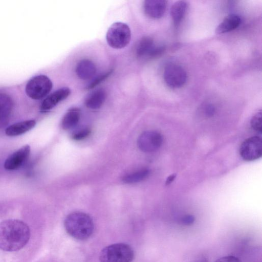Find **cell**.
Segmentation results:
<instances>
[{
    "label": "cell",
    "instance_id": "cell-1",
    "mask_svg": "<svg viewBox=\"0 0 262 262\" xmlns=\"http://www.w3.org/2000/svg\"><path fill=\"white\" fill-rule=\"evenodd\" d=\"M30 237V228L21 221L9 219L0 223V249L2 250H19L27 245Z\"/></svg>",
    "mask_w": 262,
    "mask_h": 262
},
{
    "label": "cell",
    "instance_id": "cell-2",
    "mask_svg": "<svg viewBox=\"0 0 262 262\" xmlns=\"http://www.w3.org/2000/svg\"><path fill=\"white\" fill-rule=\"evenodd\" d=\"M64 227L68 234L80 241L90 238L94 230V224L91 217L80 211L69 214L64 220Z\"/></svg>",
    "mask_w": 262,
    "mask_h": 262
},
{
    "label": "cell",
    "instance_id": "cell-3",
    "mask_svg": "<svg viewBox=\"0 0 262 262\" xmlns=\"http://www.w3.org/2000/svg\"><path fill=\"white\" fill-rule=\"evenodd\" d=\"M134 258L133 248L125 243H116L108 245L101 251L100 262H132Z\"/></svg>",
    "mask_w": 262,
    "mask_h": 262
},
{
    "label": "cell",
    "instance_id": "cell-4",
    "mask_svg": "<svg viewBox=\"0 0 262 262\" xmlns=\"http://www.w3.org/2000/svg\"><path fill=\"white\" fill-rule=\"evenodd\" d=\"M108 45L114 49L126 47L131 39V31L128 25L121 22L113 24L108 28L106 35Z\"/></svg>",
    "mask_w": 262,
    "mask_h": 262
},
{
    "label": "cell",
    "instance_id": "cell-5",
    "mask_svg": "<svg viewBox=\"0 0 262 262\" xmlns=\"http://www.w3.org/2000/svg\"><path fill=\"white\" fill-rule=\"evenodd\" d=\"M51 80L47 76L39 75L32 78L27 83L25 91L31 99L39 100L45 97L52 89Z\"/></svg>",
    "mask_w": 262,
    "mask_h": 262
},
{
    "label": "cell",
    "instance_id": "cell-6",
    "mask_svg": "<svg viewBox=\"0 0 262 262\" xmlns=\"http://www.w3.org/2000/svg\"><path fill=\"white\" fill-rule=\"evenodd\" d=\"M239 154L242 159L246 161L260 158L262 155L261 138L253 136L245 140L241 145Z\"/></svg>",
    "mask_w": 262,
    "mask_h": 262
},
{
    "label": "cell",
    "instance_id": "cell-7",
    "mask_svg": "<svg viewBox=\"0 0 262 262\" xmlns=\"http://www.w3.org/2000/svg\"><path fill=\"white\" fill-rule=\"evenodd\" d=\"M164 78L169 87L179 88L182 86L186 82L187 74L185 70L180 65L170 63L165 68Z\"/></svg>",
    "mask_w": 262,
    "mask_h": 262
},
{
    "label": "cell",
    "instance_id": "cell-8",
    "mask_svg": "<svg viewBox=\"0 0 262 262\" xmlns=\"http://www.w3.org/2000/svg\"><path fill=\"white\" fill-rule=\"evenodd\" d=\"M161 134L155 130H147L139 137L137 144L139 148L144 152H151L158 150L162 145Z\"/></svg>",
    "mask_w": 262,
    "mask_h": 262
},
{
    "label": "cell",
    "instance_id": "cell-9",
    "mask_svg": "<svg viewBox=\"0 0 262 262\" xmlns=\"http://www.w3.org/2000/svg\"><path fill=\"white\" fill-rule=\"evenodd\" d=\"M30 150L29 145L21 147L7 158L4 163V168L12 170L19 167L28 158Z\"/></svg>",
    "mask_w": 262,
    "mask_h": 262
},
{
    "label": "cell",
    "instance_id": "cell-10",
    "mask_svg": "<svg viewBox=\"0 0 262 262\" xmlns=\"http://www.w3.org/2000/svg\"><path fill=\"white\" fill-rule=\"evenodd\" d=\"M71 94L69 88L63 87L54 91L47 96L41 103L40 109L42 111H48L58 103L66 99Z\"/></svg>",
    "mask_w": 262,
    "mask_h": 262
},
{
    "label": "cell",
    "instance_id": "cell-11",
    "mask_svg": "<svg viewBox=\"0 0 262 262\" xmlns=\"http://www.w3.org/2000/svg\"><path fill=\"white\" fill-rule=\"evenodd\" d=\"M166 2L163 0H146L143 3L145 14L152 18H159L165 12Z\"/></svg>",
    "mask_w": 262,
    "mask_h": 262
},
{
    "label": "cell",
    "instance_id": "cell-12",
    "mask_svg": "<svg viewBox=\"0 0 262 262\" xmlns=\"http://www.w3.org/2000/svg\"><path fill=\"white\" fill-rule=\"evenodd\" d=\"M13 107L12 98L7 94L0 93V127L9 121Z\"/></svg>",
    "mask_w": 262,
    "mask_h": 262
},
{
    "label": "cell",
    "instance_id": "cell-13",
    "mask_svg": "<svg viewBox=\"0 0 262 262\" xmlns=\"http://www.w3.org/2000/svg\"><path fill=\"white\" fill-rule=\"evenodd\" d=\"M75 72L77 76L83 80L92 78L95 74L96 68L93 61L84 59L80 60L76 66Z\"/></svg>",
    "mask_w": 262,
    "mask_h": 262
},
{
    "label": "cell",
    "instance_id": "cell-14",
    "mask_svg": "<svg viewBox=\"0 0 262 262\" xmlns=\"http://www.w3.org/2000/svg\"><path fill=\"white\" fill-rule=\"evenodd\" d=\"M36 125L34 120H28L14 123L8 126L5 134L8 136H16L22 135L32 129Z\"/></svg>",
    "mask_w": 262,
    "mask_h": 262
},
{
    "label": "cell",
    "instance_id": "cell-15",
    "mask_svg": "<svg viewBox=\"0 0 262 262\" xmlns=\"http://www.w3.org/2000/svg\"><path fill=\"white\" fill-rule=\"evenodd\" d=\"M106 96V92L104 89H98L88 96L85 101V105L90 109H98L103 104Z\"/></svg>",
    "mask_w": 262,
    "mask_h": 262
},
{
    "label": "cell",
    "instance_id": "cell-16",
    "mask_svg": "<svg viewBox=\"0 0 262 262\" xmlns=\"http://www.w3.org/2000/svg\"><path fill=\"white\" fill-rule=\"evenodd\" d=\"M241 19L236 14H230L226 17L215 29L216 34H223L231 31L239 26Z\"/></svg>",
    "mask_w": 262,
    "mask_h": 262
},
{
    "label": "cell",
    "instance_id": "cell-17",
    "mask_svg": "<svg viewBox=\"0 0 262 262\" xmlns=\"http://www.w3.org/2000/svg\"><path fill=\"white\" fill-rule=\"evenodd\" d=\"M80 116V110L77 108L69 110L63 116L62 127L64 129H69L75 126L79 122Z\"/></svg>",
    "mask_w": 262,
    "mask_h": 262
},
{
    "label": "cell",
    "instance_id": "cell-18",
    "mask_svg": "<svg viewBox=\"0 0 262 262\" xmlns=\"http://www.w3.org/2000/svg\"><path fill=\"white\" fill-rule=\"evenodd\" d=\"M187 8L185 1H179L175 2L170 8V16L174 24L178 25L182 20Z\"/></svg>",
    "mask_w": 262,
    "mask_h": 262
},
{
    "label": "cell",
    "instance_id": "cell-19",
    "mask_svg": "<svg viewBox=\"0 0 262 262\" xmlns=\"http://www.w3.org/2000/svg\"><path fill=\"white\" fill-rule=\"evenodd\" d=\"M155 46L153 39L148 36L142 37L137 44L136 54L138 57L148 56Z\"/></svg>",
    "mask_w": 262,
    "mask_h": 262
},
{
    "label": "cell",
    "instance_id": "cell-20",
    "mask_svg": "<svg viewBox=\"0 0 262 262\" xmlns=\"http://www.w3.org/2000/svg\"><path fill=\"white\" fill-rule=\"evenodd\" d=\"M149 174L147 169H142L124 176L122 178L124 183L127 184L136 183L146 178Z\"/></svg>",
    "mask_w": 262,
    "mask_h": 262
},
{
    "label": "cell",
    "instance_id": "cell-21",
    "mask_svg": "<svg viewBox=\"0 0 262 262\" xmlns=\"http://www.w3.org/2000/svg\"><path fill=\"white\" fill-rule=\"evenodd\" d=\"M251 126L252 128L258 132L261 133L262 130V115L261 111L257 112L252 117L251 120Z\"/></svg>",
    "mask_w": 262,
    "mask_h": 262
},
{
    "label": "cell",
    "instance_id": "cell-22",
    "mask_svg": "<svg viewBox=\"0 0 262 262\" xmlns=\"http://www.w3.org/2000/svg\"><path fill=\"white\" fill-rule=\"evenodd\" d=\"M113 70H110L101 75L97 77L91 83L87 86L88 89L94 88L96 86L100 83L102 81L107 78L112 73Z\"/></svg>",
    "mask_w": 262,
    "mask_h": 262
},
{
    "label": "cell",
    "instance_id": "cell-23",
    "mask_svg": "<svg viewBox=\"0 0 262 262\" xmlns=\"http://www.w3.org/2000/svg\"><path fill=\"white\" fill-rule=\"evenodd\" d=\"M90 134V129L88 128H84L74 133L72 137L75 140H81L88 137Z\"/></svg>",
    "mask_w": 262,
    "mask_h": 262
},
{
    "label": "cell",
    "instance_id": "cell-24",
    "mask_svg": "<svg viewBox=\"0 0 262 262\" xmlns=\"http://www.w3.org/2000/svg\"><path fill=\"white\" fill-rule=\"evenodd\" d=\"M203 113L206 117H212L215 113V108L212 104H206L203 107Z\"/></svg>",
    "mask_w": 262,
    "mask_h": 262
},
{
    "label": "cell",
    "instance_id": "cell-25",
    "mask_svg": "<svg viewBox=\"0 0 262 262\" xmlns=\"http://www.w3.org/2000/svg\"><path fill=\"white\" fill-rule=\"evenodd\" d=\"M215 262H242L238 257L233 256L229 255L222 257L216 259Z\"/></svg>",
    "mask_w": 262,
    "mask_h": 262
},
{
    "label": "cell",
    "instance_id": "cell-26",
    "mask_svg": "<svg viewBox=\"0 0 262 262\" xmlns=\"http://www.w3.org/2000/svg\"><path fill=\"white\" fill-rule=\"evenodd\" d=\"M194 217L192 215H185L182 219V222L183 224L189 225L192 224L194 221Z\"/></svg>",
    "mask_w": 262,
    "mask_h": 262
},
{
    "label": "cell",
    "instance_id": "cell-27",
    "mask_svg": "<svg viewBox=\"0 0 262 262\" xmlns=\"http://www.w3.org/2000/svg\"><path fill=\"white\" fill-rule=\"evenodd\" d=\"M176 176L177 174L174 173L168 177L166 181V185H169L175 179Z\"/></svg>",
    "mask_w": 262,
    "mask_h": 262
}]
</instances>
